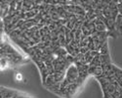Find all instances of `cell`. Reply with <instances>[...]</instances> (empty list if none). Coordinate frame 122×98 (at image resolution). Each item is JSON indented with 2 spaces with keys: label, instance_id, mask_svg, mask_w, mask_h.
Returning <instances> with one entry per match:
<instances>
[{
  "label": "cell",
  "instance_id": "6da1fadb",
  "mask_svg": "<svg viewBox=\"0 0 122 98\" xmlns=\"http://www.w3.org/2000/svg\"><path fill=\"white\" fill-rule=\"evenodd\" d=\"M1 98H34L32 96H29L24 92H20L11 88H7L2 86L1 87Z\"/></svg>",
  "mask_w": 122,
  "mask_h": 98
}]
</instances>
